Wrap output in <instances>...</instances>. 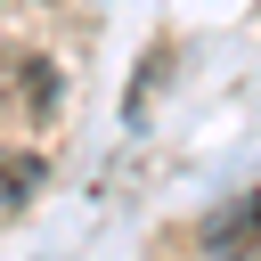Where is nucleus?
<instances>
[{"mask_svg": "<svg viewBox=\"0 0 261 261\" xmlns=\"http://www.w3.org/2000/svg\"><path fill=\"white\" fill-rule=\"evenodd\" d=\"M57 98H65V73L41 49H8L0 41V106L16 122H41V114H57Z\"/></svg>", "mask_w": 261, "mask_h": 261, "instance_id": "1", "label": "nucleus"}, {"mask_svg": "<svg viewBox=\"0 0 261 261\" xmlns=\"http://www.w3.org/2000/svg\"><path fill=\"white\" fill-rule=\"evenodd\" d=\"M196 253L204 261H261V188H237L228 204H212L196 228Z\"/></svg>", "mask_w": 261, "mask_h": 261, "instance_id": "2", "label": "nucleus"}]
</instances>
